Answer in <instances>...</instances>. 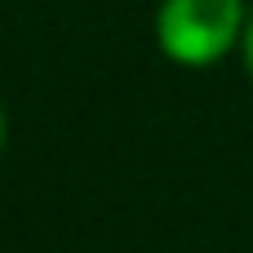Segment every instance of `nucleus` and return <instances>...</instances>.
<instances>
[{
  "label": "nucleus",
  "instance_id": "obj_1",
  "mask_svg": "<svg viewBox=\"0 0 253 253\" xmlns=\"http://www.w3.org/2000/svg\"><path fill=\"white\" fill-rule=\"evenodd\" d=\"M249 27L245 0H160L156 4V44L178 67L222 62Z\"/></svg>",
  "mask_w": 253,
  "mask_h": 253
},
{
  "label": "nucleus",
  "instance_id": "obj_2",
  "mask_svg": "<svg viewBox=\"0 0 253 253\" xmlns=\"http://www.w3.org/2000/svg\"><path fill=\"white\" fill-rule=\"evenodd\" d=\"M240 53H245V71L253 80V9H249V27H245V40H240Z\"/></svg>",
  "mask_w": 253,
  "mask_h": 253
},
{
  "label": "nucleus",
  "instance_id": "obj_3",
  "mask_svg": "<svg viewBox=\"0 0 253 253\" xmlns=\"http://www.w3.org/2000/svg\"><path fill=\"white\" fill-rule=\"evenodd\" d=\"M0 151H4V102H0Z\"/></svg>",
  "mask_w": 253,
  "mask_h": 253
}]
</instances>
